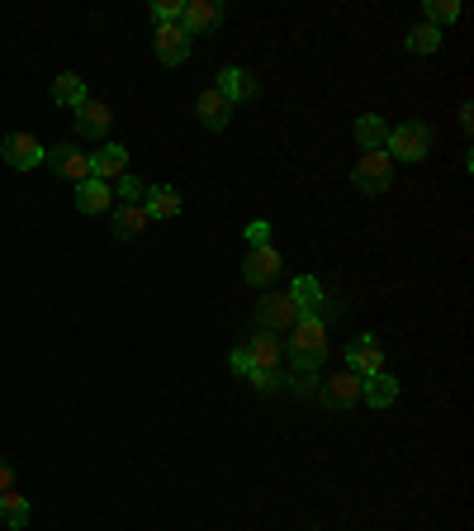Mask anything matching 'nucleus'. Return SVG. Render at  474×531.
<instances>
[{
    "label": "nucleus",
    "instance_id": "f257e3e1",
    "mask_svg": "<svg viewBox=\"0 0 474 531\" xmlns=\"http://www.w3.org/2000/svg\"><path fill=\"white\" fill-rule=\"evenodd\" d=\"M285 356L294 361V370H313L328 361V323L323 318H299L290 328V342H285Z\"/></svg>",
    "mask_w": 474,
    "mask_h": 531
},
{
    "label": "nucleus",
    "instance_id": "f03ea898",
    "mask_svg": "<svg viewBox=\"0 0 474 531\" xmlns=\"http://www.w3.org/2000/svg\"><path fill=\"white\" fill-rule=\"evenodd\" d=\"M384 152H389V157H403V162H422V157L432 152V129L418 124V119H408V124L384 133Z\"/></svg>",
    "mask_w": 474,
    "mask_h": 531
},
{
    "label": "nucleus",
    "instance_id": "7ed1b4c3",
    "mask_svg": "<svg viewBox=\"0 0 474 531\" xmlns=\"http://www.w3.org/2000/svg\"><path fill=\"white\" fill-rule=\"evenodd\" d=\"M389 171H394V157H389L384 147L361 152V162H356V171H351V185L365 190V195H380V190H389Z\"/></svg>",
    "mask_w": 474,
    "mask_h": 531
},
{
    "label": "nucleus",
    "instance_id": "20e7f679",
    "mask_svg": "<svg viewBox=\"0 0 474 531\" xmlns=\"http://www.w3.org/2000/svg\"><path fill=\"white\" fill-rule=\"evenodd\" d=\"M43 166H48L53 176H62V181H72V185L91 181V152H76V147H67V143L48 147V152H43Z\"/></svg>",
    "mask_w": 474,
    "mask_h": 531
},
{
    "label": "nucleus",
    "instance_id": "39448f33",
    "mask_svg": "<svg viewBox=\"0 0 474 531\" xmlns=\"http://www.w3.org/2000/svg\"><path fill=\"white\" fill-rule=\"evenodd\" d=\"M299 318H304V313H299V304H294L290 294H266V299L256 304V323H261L266 332H275V337L290 332Z\"/></svg>",
    "mask_w": 474,
    "mask_h": 531
},
{
    "label": "nucleus",
    "instance_id": "423d86ee",
    "mask_svg": "<svg viewBox=\"0 0 474 531\" xmlns=\"http://www.w3.org/2000/svg\"><path fill=\"white\" fill-rule=\"evenodd\" d=\"M347 370L351 375H361V380H370V375H380L384 370V347H380V337H356L347 347Z\"/></svg>",
    "mask_w": 474,
    "mask_h": 531
},
{
    "label": "nucleus",
    "instance_id": "0eeeda50",
    "mask_svg": "<svg viewBox=\"0 0 474 531\" xmlns=\"http://www.w3.org/2000/svg\"><path fill=\"white\" fill-rule=\"evenodd\" d=\"M318 394H323V403H328V408L347 413V408H356V403H361V375L337 370L332 380H323V385H318Z\"/></svg>",
    "mask_w": 474,
    "mask_h": 531
},
{
    "label": "nucleus",
    "instance_id": "6e6552de",
    "mask_svg": "<svg viewBox=\"0 0 474 531\" xmlns=\"http://www.w3.org/2000/svg\"><path fill=\"white\" fill-rule=\"evenodd\" d=\"M43 152L48 147L38 143L34 133H10L5 143H0V157L15 166V171H29V166H43Z\"/></svg>",
    "mask_w": 474,
    "mask_h": 531
},
{
    "label": "nucleus",
    "instance_id": "1a4fd4ad",
    "mask_svg": "<svg viewBox=\"0 0 474 531\" xmlns=\"http://www.w3.org/2000/svg\"><path fill=\"white\" fill-rule=\"evenodd\" d=\"M219 24H223V5H219V0H185L181 29H185L190 38L209 34V29H219Z\"/></svg>",
    "mask_w": 474,
    "mask_h": 531
},
{
    "label": "nucleus",
    "instance_id": "9d476101",
    "mask_svg": "<svg viewBox=\"0 0 474 531\" xmlns=\"http://www.w3.org/2000/svg\"><path fill=\"white\" fill-rule=\"evenodd\" d=\"M275 275H280V252H275L271 242H266V247H252L247 261H242V280H247V285H271Z\"/></svg>",
    "mask_w": 474,
    "mask_h": 531
},
{
    "label": "nucleus",
    "instance_id": "9b49d317",
    "mask_svg": "<svg viewBox=\"0 0 474 531\" xmlns=\"http://www.w3.org/2000/svg\"><path fill=\"white\" fill-rule=\"evenodd\" d=\"M219 95L228 105H242V100H256V95H261V81H256L247 67H228V72H219Z\"/></svg>",
    "mask_w": 474,
    "mask_h": 531
},
{
    "label": "nucleus",
    "instance_id": "f8f14e48",
    "mask_svg": "<svg viewBox=\"0 0 474 531\" xmlns=\"http://www.w3.org/2000/svg\"><path fill=\"white\" fill-rule=\"evenodd\" d=\"M157 57H162L166 67H181L185 57H190V34H185L181 24H157Z\"/></svg>",
    "mask_w": 474,
    "mask_h": 531
},
{
    "label": "nucleus",
    "instance_id": "ddd939ff",
    "mask_svg": "<svg viewBox=\"0 0 474 531\" xmlns=\"http://www.w3.org/2000/svg\"><path fill=\"white\" fill-rule=\"evenodd\" d=\"M110 124H114V114H110V105H100V100H86V105L76 110V133H81V138H95V143H105Z\"/></svg>",
    "mask_w": 474,
    "mask_h": 531
},
{
    "label": "nucleus",
    "instance_id": "4468645a",
    "mask_svg": "<svg viewBox=\"0 0 474 531\" xmlns=\"http://www.w3.org/2000/svg\"><path fill=\"white\" fill-rule=\"evenodd\" d=\"M128 171V147L124 143H105L100 152H91V176L95 181H119Z\"/></svg>",
    "mask_w": 474,
    "mask_h": 531
},
{
    "label": "nucleus",
    "instance_id": "2eb2a0df",
    "mask_svg": "<svg viewBox=\"0 0 474 531\" xmlns=\"http://www.w3.org/2000/svg\"><path fill=\"white\" fill-rule=\"evenodd\" d=\"M247 356H252V370H280V361H285V342L275 337V332H256L252 342H247Z\"/></svg>",
    "mask_w": 474,
    "mask_h": 531
},
{
    "label": "nucleus",
    "instance_id": "dca6fc26",
    "mask_svg": "<svg viewBox=\"0 0 474 531\" xmlns=\"http://www.w3.org/2000/svg\"><path fill=\"white\" fill-rule=\"evenodd\" d=\"M195 114H200L204 129H228V119H233V105L219 95V86H209V91H200V100H195Z\"/></svg>",
    "mask_w": 474,
    "mask_h": 531
},
{
    "label": "nucleus",
    "instance_id": "f3484780",
    "mask_svg": "<svg viewBox=\"0 0 474 531\" xmlns=\"http://www.w3.org/2000/svg\"><path fill=\"white\" fill-rule=\"evenodd\" d=\"M143 209H147V219H176L181 214V190L176 185H147Z\"/></svg>",
    "mask_w": 474,
    "mask_h": 531
},
{
    "label": "nucleus",
    "instance_id": "a211bd4d",
    "mask_svg": "<svg viewBox=\"0 0 474 531\" xmlns=\"http://www.w3.org/2000/svg\"><path fill=\"white\" fill-rule=\"evenodd\" d=\"M76 209L81 214H110L114 209V190H110V181H86V185H76Z\"/></svg>",
    "mask_w": 474,
    "mask_h": 531
},
{
    "label": "nucleus",
    "instance_id": "6ab92c4d",
    "mask_svg": "<svg viewBox=\"0 0 474 531\" xmlns=\"http://www.w3.org/2000/svg\"><path fill=\"white\" fill-rule=\"evenodd\" d=\"M394 399H399V380H394L389 370H380V375L361 380V403H370V408H389Z\"/></svg>",
    "mask_w": 474,
    "mask_h": 531
},
{
    "label": "nucleus",
    "instance_id": "aec40b11",
    "mask_svg": "<svg viewBox=\"0 0 474 531\" xmlns=\"http://www.w3.org/2000/svg\"><path fill=\"white\" fill-rule=\"evenodd\" d=\"M110 223H114V238H138V233H143L152 219H147L143 204H114V209H110Z\"/></svg>",
    "mask_w": 474,
    "mask_h": 531
},
{
    "label": "nucleus",
    "instance_id": "412c9836",
    "mask_svg": "<svg viewBox=\"0 0 474 531\" xmlns=\"http://www.w3.org/2000/svg\"><path fill=\"white\" fill-rule=\"evenodd\" d=\"M285 294H290L294 304H299V313H304V318H313V313L323 309V299H328V294H323V285H318L313 275H299V280H294Z\"/></svg>",
    "mask_w": 474,
    "mask_h": 531
},
{
    "label": "nucleus",
    "instance_id": "4be33fe9",
    "mask_svg": "<svg viewBox=\"0 0 474 531\" xmlns=\"http://www.w3.org/2000/svg\"><path fill=\"white\" fill-rule=\"evenodd\" d=\"M53 100L62 105V110H81V105H86V81H81L76 72H62L53 81Z\"/></svg>",
    "mask_w": 474,
    "mask_h": 531
},
{
    "label": "nucleus",
    "instance_id": "5701e85b",
    "mask_svg": "<svg viewBox=\"0 0 474 531\" xmlns=\"http://www.w3.org/2000/svg\"><path fill=\"white\" fill-rule=\"evenodd\" d=\"M0 522H5V527H29V498L24 494H15V489H5V494H0Z\"/></svg>",
    "mask_w": 474,
    "mask_h": 531
},
{
    "label": "nucleus",
    "instance_id": "b1692460",
    "mask_svg": "<svg viewBox=\"0 0 474 531\" xmlns=\"http://www.w3.org/2000/svg\"><path fill=\"white\" fill-rule=\"evenodd\" d=\"M384 133H389V124H384L380 114H361V119H356V143H361V152L384 147Z\"/></svg>",
    "mask_w": 474,
    "mask_h": 531
},
{
    "label": "nucleus",
    "instance_id": "393cba45",
    "mask_svg": "<svg viewBox=\"0 0 474 531\" xmlns=\"http://www.w3.org/2000/svg\"><path fill=\"white\" fill-rule=\"evenodd\" d=\"M422 24H432V29H446V24H456L460 19V0H427L422 5Z\"/></svg>",
    "mask_w": 474,
    "mask_h": 531
},
{
    "label": "nucleus",
    "instance_id": "a878e982",
    "mask_svg": "<svg viewBox=\"0 0 474 531\" xmlns=\"http://www.w3.org/2000/svg\"><path fill=\"white\" fill-rule=\"evenodd\" d=\"M408 48H413V53H437V48H441V29H432V24H418V29L408 34Z\"/></svg>",
    "mask_w": 474,
    "mask_h": 531
},
{
    "label": "nucleus",
    "instance_id": "bb28decb",
    "mask_svg": "<svg viewBox=\"0 0 474 531\" xmlns=\"http://www.w3.org/2000/svg\"><path fill=\"white\" fill-rule=\"evenodd\" d=\"M143 195H147V185L138 181V176H128V171L119 176V185H114V200L119 204H143Z\"/></svg>",
    "mask_w": 474,
    "mask_h": 531
},
{
    "label": "nucleus",
    "instance_id": "cd10ccee",
    "mask_svg": "<svg viewBox=\"0 0 474 531\" xmlns=\"http://www.w3.org/2000/svg\"><path fill=\"white\" fill-rule=\"evenodd\" d=\"M285 389H294L299 399H309V394H318V375H313V370H290V375H285Z\"/></svg>",
    "mask_w": 474,
    "mask_h": 531
},
{
    "label": "nucleus",
    "instance_id": "c85d7f7f",
    "mask_svg": "<svg viewBox=\"0 0 474 531\" xmlns=\"http://www.w3.org/2000/svg\"><path fill=\"white\" fill-rule=\"evenodd\" d=\"M181 10L185 0H152V19L157 24H181Z\"/></svg>",
    "mask_w": 474,
    "mask_h": 531
},
{
    "label": "nucleus",
    "instance_id": "c756f323",
    "mask_svg": "<svg viewBox=\"0 0 474 531\" xmlns=\"http://www.w3.org/2000/svg\"><path fill=\"white\" fill-rule=\"evenodd\" d=\"M247 380H252L261 394H275V389H285V370H252Z\"/></svg>",
    "mask_w": 474,
    "mask_h": 531
},
{
    "label": "nucleus",
    "instance_id": "7c9ffc66",
    "mask_svg": "<svg viewBox=\"0 0 474 531\" xmlns=\"http://www.w3.org/2000/svg\"><path fill=\"white\" fill-rule=\"evenodd\" d=\"M247 242H252V247H266V242H271V223L252 219V223H247Z\"/></svg>",
    "mask_w": 474,
    "mask_h": 531
},
{
    "label": "nucleus",
    "instance_id": "2f4dec72",
    "mask_svg": "<svg viewBox=\"0 0 474 531\" xmlns=\"http://www.w3.org/2000/svg\"><path fill=\"white\" fill-rule=\"evenodd\" d=\"M233 370H237V375H252V356H247V347L233 351Z\"/></svg>",
    "mask_w": 474,
    "mask_h": 531
},
{
    "label": "nucleus",
    "instance_id": "473e14b6",
    "mask_svg": "<svg viewBox=\"0 0 474 531\" xmlns=\"http://www.w3.org/2000/svg\"><path fill=\"white\" fill-rule=\"evenodd\" d=\"M5 489H15V470H10V460H0V494Z\"/></svg>",
    "mask_w": 474,
    "mask_h": 531
}]
</instances>
